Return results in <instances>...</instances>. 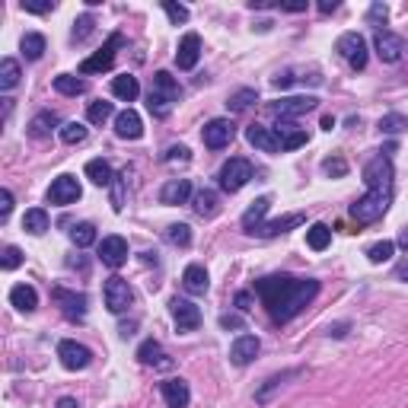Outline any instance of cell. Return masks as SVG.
Masks as SVG:
<instances>
[{
  "label": "cell",
  "mask_w": 408,
  "mask_h": 408,
  "mask_svg": "<svg viewBox=\"0 0 408 408\" xmlns=\"http://www.w3.org/2000/svg\"><path fill=\"white\" fill-rule=\"evenodd\" d=\"M256 294L265 303V310L272 313L274 322H288L316 300L319 281L294 278V274H272V278L256 281Z\"/></svg>",
  "instance_id": "1"
},
{
  "label": "cell",
  "mask_w": 408,
  "mask_h": 408,
  "mask_svg": "<svg viewBox=\"0 0 408 408\" xmlns=\"http://www.w3.org/2000/svg\"><path fill=\"white\" fill-rule=\"evenodd\" d=\"M389 198H393V191L386 189H367V195L357 198L354 204H351V217L357 220V223H373L377 217H383L386 207H389Z\"/></svg>",
  "instance_id": "2"
},
{
  "label": "cell",
  "mask_w": 408,
  "mask_h": 408,
  "mask_svg": "<svg viewBox=\"0 0 408 408\" xmlns=\"http://www.w3.org/2000/svg\"><path fill=\"white\" fill-rule=\"evenodd\" d=\"M217 179H220V189L223 191H240V189H246V182L252 179V163L249 159H242V157H233V159H227L223 166H220V173H217Z\"/></svg>",
  "instance_id": "3"
},
{
  "label": "cell",
  "mask_w": 408,
  "mask_h": 408,
  "mask_svg": "<svg viewBox=\"0 0 408 408\" xmlns=\"http://www.w3.org/2000/svg\"><path fill=\"white\" fill-rule=\"evenodd\" d=\"M102 297H106L109 313H115V316L128 310L131 300H134V294H131V288H128V281L118 278V274H112V278L102 284Z\"/></svg>",
  "instance_id": "4"
},
{
  "label": "cell",
  "mask_w": 408,
  "mask_h": 408,
  "mask_svg": "<svg viewBox=\"0 0 408 408\" xmlns=\"http://www.w3.org/2000/svg\"><path fill=\"white\" fill-rule=\"evenodd\" d=\"M335 48H338V54L351 64V70L367 68V42H363V36H357V32H345Z\"/></svg>",
  "instance_id": "5"
},
{
  "label": "cell",
  "mask_w": 408,
  "mask_h": 408,
  "mask_svg": "<svg viewBox=\"0 0 408 408\" xmlns=\"http://www.w3.org/2000/svg\"><path fill=\"white\" fill-rule=\"evenodd\" d=\"M201 137H204V147L220 150V147H227L230 141L236 137V125L230 118H214V121H207V125H204Z\"/></svg>",
  "instance_id": "6"
},
{
  "label": "cell",
  "mask_w": 408,
  "mask_h": 408,
  "mask_svg": "<svg viewBox=\"0 0 408 408\" xmlns=\"http://www.w3.org/2000/svg\"><path fill=\"white\" fill-rule=\"evenodd\" d=\"M363 182H367V189L393 191V163H389V157L370 159V163L363 166Z\"/></svg>",
  "instance_id": "7"
},
{
  "label": "cell",
  "mask_w": 408,
  "mask_h": 408,
  "mask_svg": "<svg viewBox=\"0 0 408 408\" xmlns=\"http://www.w3.org/2000/svg\"><path fill=\"white\" fill-rule=\"evenodd\" d=\"M58 361L64 370H86L93 361L90 348L86 345H77V341H61L58 345Z\"/></svg>",
  "instance_id": "8"
},
{
  "label": "cell",
  "mask_w": 408,
  "mask_h": 408,
  "mask_svg": "<svg viewBox=\"0 0 408 408\" xmlns=\"http://www.w3.org/2000/svg\"><path fill=\"white\" fill-rule=\"evenodd\" d=\"M169 313H173L175 325H179V332H191L201 325V310H198L191 300H182V297H173L169 300Z\"/></svg>",
  "instance_id": "9"
},
{
  "label": "cell",
  "mask_w": 408,
  "mask_h": 408,
  "mask_svg": "<svg viewBox=\"0 0 408 408\" xmlns=\"http://www.w3.org/2000/svg\"><path fill=\"white\" fill-rule=\"evenodd\" d=\"M84 195L80 191V182L74 179V175H58V179L52 182V189H48V204H74L77 198Z\"/></svg>",
  "instance_id": "10"
},
{
  "label": "cell",
  "mask_w": 408,
  "mask_h": 408,
  "mask_svg": "<svg viewBox=\"0 0 408 408\" xmlns=\"http://www.w3.org/2000/svg\"><path fill=\"white\" fill-rule=\"evenodd\" d=\"M118 45H121V36L115 32L106 45H102V52H96L93 58H86L84 64H80V74H102V70H109L112 68V61H115V48Z\"/></svg>",
  "instance_id": "11"
},
{
  "label": "cell",
  "mask_w": 408,
  "mask_h": 408,
  "mask_svg": "<svg viewBox=\"0 0 408 408\" xmlns=\"http://www.w3.org/2000/svg\"><path fill=\"white\" fill-rule=\"evenodd\" d=\"M274 137H278V144H281V150H300L310 137H306V131L303 128H297L294 121H288V118H278V125H274Z\"/></svg>",
  "instance_id": "12"
},
{
  "label": "cell",
  "mask_w": 408,
  "mask_h": 408,
  "mask_svg": "<svg viewBox=\"0 0 408 408\" xmlns=\"http://www.w3.org/2000/svg\"><path fill=\"white\" fill-rule=\"evenodd\" d=\"M319 99L316 96H288V99H278L272 102V112L278 118H294V115H303V112H313Z\"/></svg>",
  "instance_id": "13"
},
{
  "label": "cell",
  "mask_w": 408,
  "mask_h": 408,
  "mask_svg": "<svg viewBox=\"0 0 408 408\" xmlns=\"http://www.w3.org/2000/svg\"><path fill=\"white\" fill-rule=\"evenodd\" d=\"M99 258L109 268H121V265L128 262V242L121 240V236H106V240L99 242Z\"/></svg>",
  "instance_id": "14"
},
{
  "label": "cell",
  "mask_w": 408,
  "mask_h": 408,
  "mask_svg": "<svg viewBox=\"0 0 408 408\" xmlns=\"http://www.w3.org/2000/svg\"><path fill=\"white\" fill-rule=\"evenodd\" d=\"M373 45H377L379 61H386V64H395V61L402 58V52H405V42H402V36H395V32H386V29L377 32Z\"/></svg>",
  "instance_id": "15"
},
{
  "label": "cell",
  "mask_w": 408,
  "mask_h": 408,
  "mask_svg": "<svg viewBox=\"0 0 408 408\" xmlns=\"http://www.w3.org/2000/svg\"><path fill=\"white\" fill-rule=\"evenodd\" d=\"M258 351H262V341H258L256 335H240V338L230 345V361H233L236 367H246V363L256 361Z\"/></svg>",
  "instance_id": "16"
},
{
  "label": "cell",
  "mask_w": 408,
  "mask_h": 408,
  "mask_svg": "<svg viewBox=\"0 0 408 408\" xmlns=\"http://www.w3.org/2000/svg\"><path fill=\"white\" fill-rule=\"evenodd\" d=\"M115 134H118L121 141H137V137L144 134V121H141V115H137L134 109L118 112L115 115Z\"/></svg>",
  "instance_id": "17"
},
{
  "label": "cell",
  "mask_w": 408,
  "mask_h": 408,
  "mask_svg": "<svg viewBox=\"0 0 408 408\" xmlns=\"http://www.w3.org/2000/svg\"><path fill=\"white\" fill-rule=\"evenodd\" d=\"M198 58H201V38H198V32H189V36L179 42L175 64H179V70H191L198 64Z\"/></svg>",
  "instance_id": "18"
},
{
  "label": "cell",
  "mask_w": 408,
  "mask_h": 408,
  "mask_svg": "<svg viewBox=\"0 0 408 408\" xmlns=\"http://www.w3.org/2000/svg\"><path fill=\"white\" fill-rule=\"evenodd\" d=\"M54 300L61 303V313H64L68 319H84L86 316V297L84 294H74V290L58 288L54 290Z\"/></svg>",
  "instance_id": "19"
},
{
  "label": "cell",
  "mask_w": 408,
  "mask_h": 408,
  "mask_svg": "<svg viewBox=\"0 0 408 408\" xmlns=\"http://www.w3.org/2000/svg\"><path fill=\"white\" fill-rule=\"evenodd\" d=\"M246 141H249L256 150H262V153H281V144H278V137H274L272 128L249 125V128H246Z\"/></svg>",
  "instance_id": "20"
},
{
  "label": "cell",
  "mask_w": 408,
  "mask_h": 408,
  "mask_svg": "<svg viewBox=\"0 0 408 408\" xmlns=\"http://www.w3.org/2000/svg\"><path fill=\"white\" fill-rule=\"evenodd\" d=\"M159 393H163V399H166L169 408H185L189 405V399H191L189 383H185V379H163Z\"/></svg>",
  "instance_id": "21"
},
{
  "label": "cell",
  "mask_w": 408,
  "mask_h": 408,
  "mask_svg": "<svg viewBox=\"0 0 408 408\" xmlns=\"http://www.w3.org/2000/svg\"><path fill=\"white\" fill-rule=\"evenodd\" d=\"M268 207H272V198H268V195L256 198V201L249 204V211L242 214V230H246V233H256V230L265 223V214H268Z\"/></svg>",
  "instance_id": "22"
},
{
  "label": "cell",
  "mask_w": 408,
  "mask_h": 408,
  "mask_svg": "<svg viewBox=\"0 0 408 408\" xmlns=\"http://www.w3.org/2000/svg\"><path fill=\"white\" fill-rule=\"evenodd\" d=\"M182 288L189 290V294H195V297L207 294V288H211L207 272H204L201 265H189V268H185V274H182Z\"/></svg>",
  "instance_id": "23"
},
{
  "label": "cell",
  "mask_w": 408,
  "mask_h": 408,
  "mask_svg": "<svg viewBox=\"0 0 408 408\" xmlns=\"http://www.w3.org/2000/svg\"><path fill=\"white\" fill-rule=\"evenodd\" d=\"M191 198V185L189 179H169L159 191V201L163 204H185Z\"/></svg>",
  "instance_id": "24"
},
{
  "label": "cell",
  "mask_w": 408,
  "mask_h": 408,
  "mask_svg": "<svg viewBox=\"0 0 408 408\" xmlns=\"http://www.w3.org/2000/svg\"><path fill=\"white\" fill-rule=\"evenodd\" d=\"M191 207H195L198 217H217V214H220V198H217V191H211V189L195 191V198H191Z\"/></svg>",
  "instance_id": "25"
},
{
  "label": "cell",
  "mask_w": 408,
  "mask_h": 408,
  "mask_svg": "<svg viewBox=\"0 0 408 408\" xmlns=\"http://www.w3.org/2000/svg\"><path fill=\"white\" fill-rule=\"evenodd\" d=\"M153 93H159L163 99L175 102V99L182 96V86L175 84V77L169 74V70H157V74H153Z\"/></svg>",
  "instance_id": "26"
},
{
  "label": "cell",
  "mask_w": 408,
  "mask_h": 408,
  "mask_svg": "<svg viewBox=\"0 0 408 408\" xmlns=\"http://www.w3.org/2000/svg\"><path fill=\"white\" fill-rule=\"evenodd\" d=\"M300 223H303V214H288V217L272 220V223H262L256 230V236H281V233H288V230L300 227Z\"/></svg>",
  "instance_id": "27"
},
{
  "label": "cell",
  "mask_w": 408,
  "mask_h": 408,
  "mask_svg": "<svg viewBox=\"0 0 408 408\" xmlns=\"http://www.w3.org/2000/svg\"><path fill=\"white\" fill-rule=\"evenodd\" d=\"M10 303H13L19 313H32L38 306V294L29 288V284H16V288L10 290Z\"/></svg>",
  "instance_id": "28"
},
{
  "label": "cell",
  "mask_w": 408,
  "mask_h": 408,
  "mask_svg": "<svg viewBox=\"0 0 408 408\" xmlns=\"http://www.w3.org/2000/svg\"><path fill=\"white\" fill-rule=\"evenodd\" d=\"M86 179H90L93 185H99V189H106V185H112L115 173L106 159H90V163H86Z\"/></svg>",
  "instance_id": "29"
},
{
  "label": "cell",
  "mask_w": 408,
  "mask_h": 408,
  "mask_svg": "<svg viewBox=\"0 0 408 408\" xmlns=\"http://www.w3.org/2000/svg\"><path fill=\"white\" fill-rule=\"evenodd\" d=\"M137 93H141V84H137V77L121 74V77H115V80H112V96L125 99V102H134Z\"/></svg>",
  "instance_id": "30"
},
{
  "label": "cell",
  "mask_w": 408,
  "mask_h": 408,
  "mask_svg": "<svg viewBox=\"0 0 408 408\" xmlns=\"http://www.w3.org/2000/svg\"><path fill=\"white\" fill-rule=\"evenodd\" d=\"M54 90H58L61 96H80V93H86V84L74 74H58L54 77Z\"/></svg>",
  "instance_id": "31"
},
{
  "label": "cell",
  "mask_w": 408,
  "mask_h": 408,
  "mask_svg": "<svg viewBox=\"0 0 408 408\" xmlns=\"http://www.w3.org/2000/svg\"><path fill=\"white\" fill-rule=\"evenodd\" d=\"M23 230H26V233H32V236H42L48 230V214L42 211V207H32V211H26Z\"/></svg>",
  "instance_id": "32"
},
{
  "label": "cell",
  "mask_w": 408,
  "mask_h": 408,
  "mask_svg": "<svg viewBox=\"0 0 408 408\" xmlns=\"http://www.w3.org/2000/svg\"><path fill=\"white\" fill-rule=\"evenodd\" d=\"M19 48H23V54L29 61H38L42 54H45V36H38V32H26L23 42H19Z\"/></svg>",
  "instance_id": "33"
},
{
  "label": "cell",
  "mask_w": 408,
  "mask_h": 408,
  "mask_svg": "<svg viewBox=\"0 0 408 408\" xmlns=\"http://www.w3.org/2000/svg\"><path fill=\"white\" fill-rule=\"evenodd\" d=\"M19 64H16L13 58H3L0 61V90H13L16 84H19Z\"/></svg>",
  "instance_id": "34"
},
{
  "label": "cell",
  "mask_w": 408,
  "mask_h": 408,
  "mask_svg": "<svg viewBox=\"0 0 408 408\" xmlns=\"http://www.w3.org/2000/svg\"><path fill=\"white\" fill-rule=\"evenodd\" d=\"M54 125H58V115H54V112H42V115H36V118L29 121V134L32 137H48Z\"/></svg>",
  "instance_id": "35"
},
{
  "label": "cell",
  "mask_w": 408,
  "mask_h": 408,
  "mask_svg": "<svg viewBox=\"0 0 408 408\" xmlns=\"http://www.w3.org/2000/svg\"><path fill=\"white\" fill-rule=\"evenodd\" d=\"M306 242H310V249L322 252L329 242H332V230L325 227V223H313L310 230H306Z\"/></svg>",
  "instance_id": "36"
},
{
  "label": "cell",
  "mask_w": 408,
  "mask_h": 408,
  "mask_svg": "<svg viewBox=\"0 0 408 408\" xmlns=\"http://www.w3.org/2000/svg\"><path fill=\"white\" fill-rule=\"evenodd\" d=\"M58 134H61L64 144H84L86 141V128L80 125V121H68V125H61Z\"/></svg>",
  "instance_id": "37"
},
{
  "label": "cell",
  "mask_w": 408,
  "mask_h": 408,
  "mask_svg": "<svg viewBox=\"0 0 408 408\" xmlns=\"http://www.w3.org/2000/svg\"><path fill=\"white\" fill-rule=\"evenodd\" d=\"M393 256H395V242L393 240H383V242H377V246H370V249H367V258H370L373 265L389 262Z\"/></svg>",
  "instance_id": "38"
},
{
  "label": "cell",
  "mask_w": 408,
  "mask_h": 408,
  "mask_svg": "<svg viewBox=\"0 0 408 408\" xmlns=\"http://www.w3.org/2000/svg\"><path fill=\"white\" fill-rule=\"evenodd\" d=\"M112 102H106V99H96V102H90V109H86V118L93 121V125H102V121L112 118Z\"/></svg>",
  "instance_id": "39"
},
{
  "label": "cell",
  "mask_w": 408,
  "mask_h": 408,
  "mask_svg": "<svg viewBox=\"0 0 408 408\" xmlns=\"http://www.w3.org/2000/svg\"><path fill=\"white\" fill-rule=\"evenodd\" d=\"M70 240H74V246L86 249V246L96 242V227H93V223H77V227L70 230Z\"/></svg>",
  "instance_id": "40"
},
{
  "label": "cell",
  "mask_w": 408,
  "mask_h": 408,
  "mask_svg": "<svg viewBox=\"0 0 408 408\" xmlns=\"http://www.w3.org/2000/svg\"><path fill=\"white\" fill-rule=\"evenodd\" d=\"M252 102H258V93L256 90H240L227 99V109L230 112H242V109H249Z\"/></svg>",
  "instance_id": "41"
},
{
  "label": "cell",
  "mask_w": 408,
  "mask_h": 408,
  "mask_svg": "<svg viewBox=\"0 0 408 408\" xmlns=\"http://www.w3.org/2000/svg\"><path fill=\"white\" fill-rule=\"evenodd\" d=\"M405 128H408V118L405 115H399V112L383 115V118H379V131H383V134H402Z\"/></svg>",
  "instance_id": "42"
},
{
  "label": "cell",
  "mask_w": 408,
  "mask_h": 408,
  "mask_svg": "<svg viewBox=\"0 0 408 408\" xmlns=\"http://www.w3.org/2000/svg\"><path fill=\"white\" fill-rule=\"evenodd\" d=\"M159 357H163V348H159V341H153V338L137 348V361L141 363H159Z\"/></svg>",
  "instance_id": "43"
},
{
  "label": "cell",
  "mask_w": 408,
  "mask_h": 408,
  "mask_svg": "<svg viewBox=\"0 0 408 408\" xmlns=\"http://www.w3.org/2000/svg\"><path fill=\"white\" fill-rule=\"evenodd\" d=\"M147 109H150L153 118H166L169 109H173V102H169V99H163L159 93H153V90H150V96H147Z\"/></svg>",
  "instance_id": "44"
},
{
  "label": "cell",
  "mask_w": 408,
  "mask_h": 408,
  "mask_svg": "<svg viewBox=\"0 0 408 408\" xmlns=\"http://www.w3.org/2000/svg\"><path fill=\"white\" fill-rule=\"evenodd\" d=\"M166 240L173 242V246H189V242H191V230L185 227V223H173V227L166 230Z\"/></svg>",
  "instance_id": "45"
},
{
  "label": "cell",
  "mask_w": 408,
  "mask_h": 408,
  "mask_svg": "<svg viewBox=\"0 0 408 408\" xmlns=\"http://www.w3.org/2000/svg\"><path fill=\"white\" fill-rule=\"evenodd\" d=\"M128 173H121V175H115L112 179V207L115 211H121V207H125V185H128Z\"/></svg>",
  "instance_id": "46"
},
{
  "label": "cell",
  "mask_w": 408,
  "mask_h": 408,
  "mask_svg": "<svg viewBox=\"0 0 408 408\" xmlns=\"http://www.w3.org/2000/svg\"><path fill=\"white\" fill-rule=\"evenodd\" d=\"M19 265H23V252L16 249V246H7V249H3V258H0V268H3V272H13Z\"/></svg>",
  "instance_id": "47"
},
{
  "label": "cell",
  "mask_w": 408,
  "mask_h": 408,
  "mask_svg": "<svg viewBox=\"0 0 408 408\" xmlns=\"http://www.w3.org/2000/svg\"><path fill=\"white\" fill-rule=\"evenodd\" d=\"M322 173H325V175H332V179H341V175L348 173V163H345L341 157H329V159L322 163Z\"/></svg>",
  "instance_id": "48"
},
{
  "label": "cell",
  "mask_w": 408,
  "mask_h": 408,
  "mask_svg": "<svg viewBox=\"0 0 408 408\" xmlns=\"http://www.w3.org/2000/svg\"><path fill=\"white\" fill-rule=\"evenodd\" d=\"M163 10H166V16L173 19L175 26H179V23H189V10L182 7V3H173V0H163Z\"/></svg>",
  "instance_id": "49"
},
{
  "label": "cell",
  "mask_w": 408,
  "mask_h": 408,
  "mask_svg": "<svg viewBox=\"0 0 408 408\" xmlns=\"http://www.w3.org/2000/svg\"><path fill=\"white\" fill-rule=\"evenodd\" d=\"M90 32H93V16H80L74 23V42H84Z\"/></svg>",
  "instance_id": "50"
},
{
  "label": "cell",
  "mask_w": 408,
  "mask_h": 408,
  "mask_svg": "<svg viewBox=\"0 0 408 408\" xmlns=\"http://www.w3.org/2000/svg\"><path fill=\"white\" fill-rule=\"evenodd\" d=\"M23 10L26 13H52L54 0H42V3H36V0H23Z\"/></svg>",
  "instance_id": "51"
},
{
  "label": "cell",
  "mask_w": 408,
  "mask_h": 408,
  "mask_svg": "<svg viewBox=\"0 0 408 408\" xmlns=\"http://www.w3.org/2000/svg\"><path fill=\"white\" fill-rule=\"evenodd\" d=\"M189 157H191V153H189V147H169V150H166V157H163V159H166V163H175V159H182V163H189Z\"/></svg>",
  "instance_id": "52"
},
{
  "label": "cell",
  "mask_w": 408,
  "mask_h": 408,
  "mask_svg": "<svg viewBox=\"0 0 408 408\" xmlns=\"http://www.w3.org/2000/svg\"><path fill=\"white\" fill-rule=\"evenodd\" d=\"M10 211H13V195L3 189V191H0V220H7Z\"/></svg>",
  "instance_id": "53"
},
{
  "label": "cell",
  "mask_w": 408,
  "mask_h": 408,
  "mask_svg": "<svg viewBox=\"0 0 408 408\" xmlns=\"http://www.w3.org/2000/svg\"><path fill=\"white\" fill-rule=\"evenodd\" d=\"M281 10H288V13H303L306 10V0H294V3H278Z\"/></svg>",
  "instance_id": "54"
},
{
  "label": "cell",
  "mask_w": 408,
  "mask_h": 408,
  "mask_svg": "<svg viewBox=\"0 0 408 408\" xmlns=\"http://www.w3.org/2000/svg\"><path fill=\"white\" fill-rule=\"evenodd\" d=\"M220 325H223V329H242V319L240 316H220Z\"/></svg>",
  "instance_id": "55"
},
{
  "label": "cell",
  "mask_w": 408,
  "mask_h": 408,
  "mask_svg": "<svg viewBox=\"0 0 408 408\" xmlns=\"http://www.w3.org/2000/svg\"><path fill=\"white\" fill-rule=\"evenodd\" d=\"M236 306H240V310H249V306H252V297L249 294H236Z\"/></svg>",
  "instance_id": "56"
},
{
  "label": "cell",
  "mask_w": 408,
  "mask_h": 408,
  "mask_svg": "<svg viewBox=\"0 0 408 408\" xmlns=\"http://www.w3.org/2000/svg\"><path fill=\"white\" fill-rule=\"evenodd\" d=\"M370 19H373V23H377V19H386V7H383V3H377V7L370 10Z\"/></svg>",
  "instance_id": "57"
},
{
  "label": "cell",
  "mask_w": 408,
  "mask_h": 408,
  "mask_svg": "<svg viewBox=\"0 0 408 408\" xmlns=\"http://www.w3.org/2000/svg\"><path fill=\"white\" fill-rule=\"evenodd\" d=\"M319 10H322V13H332V10H338V3H335V0H332V3L325 0V3H319Z\"/></svg>",
  "instance_id": "58"
},
{
  "label": "cell",
  "mask_w": 408,
  "mask_h": 408,
  "mask_svg": "<svg viewBox=\"0 0 408 408\" xmlns=\"http://www.w3.org/2000/svg\"><path fill=\"white\" fill-rule=\"evenodd\" d=\"M322 128H325V131H332V128H335V118H332V115H325V118H322Z\"/></svg>",
  "instance_id": "59"
},
{
  "label": "cell",
  "mask_w": 408,
  "mask_h": 408,
  "mask_svg": "<svg viewBox=\"0 0 408 408\" xmlns=\"http://www.w3.org/2000/svg\"><path fill=\"white\" fill-rule=\"evenodd\" d=\"M58 408H77V399H61Z\"/></svg>",
  "instance_id": "60"
},
{
  "label": "cell",
  "mask_w": 408,
  "mask_h": 408,
  "mask_svg": "<svg viewBox=\"0 0 408 408\" xmlns=\"http://www.w3.org/2000/svg\"><path fill=\"white\" fill-rule=\"evenodd\" d=\"M399 278H405V281H408V262H405V265H399Z\"/></svg>",
  "instance_id": "61"
}]
</instances>
